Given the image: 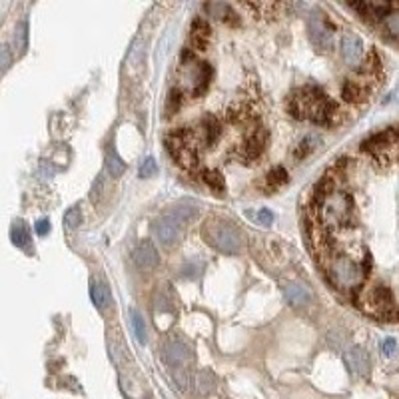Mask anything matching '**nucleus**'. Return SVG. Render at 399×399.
<instances>
[{
    "label": "nucleus",
    "instance_id": "9",
    "mask_svg": "<svg viewBox=\"0 0 399 399\" xmlns=\"http://www.w3.org/2000/svg\"><path fill=\"white\" fill-rule=\"evenodd\" d=\"M366 307L373 314L387 316L393 309V294L387 286H373L366 294Z\"/></svg>",
    "mask_w": 399,
    "mask_h": 399
},
{
    "label": "nucleus",
    "instance_id": "13",
    "mask_svg": "<svg viewBox=\"0 0 399 399\" xmlns=\"http://www.w3.org/2000/svg\"><path fill=\"white\" fill-rule=\"evenodd\" d=\"M341 56L350 66H357L364 60V42L355 34H346L341 40Z\"/></svg>",
    "mask_w": 399,
    "mask_h": 399
},
{
    "label": "nucleus",
    "instance_id": "5",
    "mask_svg": "<svg viewBox=\"0 0 399 399\" xmlns=\"http://www.w3.org/2000/svg\"><path fill=\"white\" fill-rule=\"evenodd\" d=\"M202 234H204L207 244L222 254L234 255L241 252V244H244L241 234L238 232V228H234L230 223L220 222V220H207L204 223Z\"/></svg>",
    "mask_w": 399,
    "mask_h": 399
},
{
    "label": "nucleus",
    "instance_id": "14",
    "mask_svg": "<svg viewBox=\"0 0 399 399\" xmlns=\"http://www.w3.org/2000/svg\"><path fill=\"white\" fill-rule=\"evenodd\" d=\"M396 142V136L391 130H385V132H380V134H373L371 138H367L364 142V148L367 152H371L373 156H383L391 146Z\"/></svg>",
    "mask_w": 399,
    "mask_h": 399
},
{
    "label": "nucleus",
    "instance_id": "4",
    "mask_svg": "<svg viewBox=\"0 0 399 399\" xmlns=\"http://www.w3.org/2000/svg\"><path fill=\"white\" fill-rule=\"evenodd\" d=\"M162 359L172 371L176 385L186 391L190 387V366L194 359L190 346L180 337H168L162 346Z\"/></svg>",
    "mask_w": 399,
    "mask_h": 399
},
{
    "label": "nucleus",
    "instance_id": "22",
    "mask_svg": "<svg viewBox=\"0 0 399 399\" xmlns=\"http://www.w3.org/2000/svg\"><path fill=\"white\" fill-rule=\"evenodd\" d=\"M286 182H287L286 168L275 166L273 170H270V174L266 176V190H278V188H282Z\"/></svg>",
    "mask_w": 399,
    "mask_h": 399
},
{
    "label": "nucleus",
    "instance_id": "8",
    "mask_svg": "<svg viewBox=\"0 0 399 399\" xmlns=\"http://www.w3.org/2000/svg\"><path fill=\"white\" fill-rule=\"evenodd\" d=\"M266 146H268V132H266L264 128L257 126L248 134V138H246V140L241 142V146L236 150V156L239 158V162L250 164V162H255V160L264 154Z\"/></svg>",
    "mask_w": 399,
    "mask_h": 399
},
{
    "label": "nucleus",
    "instance_id": "7",
    "mask_svg": "<svg viewBox=\"0 0 399 399\" xmlns=\"http://www.w3.org/2000/svg\"><path fill=\"white\" fill-rule=\"evenodd\" d=\"M184 228L186 226H182V223L178 222L176 218H172L168 212L166 214H162L158 220L154 222V234H156V239L160 241V246H164V248H176L182 238H184Z\"/></svg>",
    "mask_w": 399,
    "mask_h": 399
},
{
    "label": "nucleus",
    "instance_id": "28",
    "mask_svg": "<svg viewBox=\"0 0 399 399\" xmlns=\"http://www.w3.org/2000/svg\"><path fill=\"white\" fill-rule=\"evenodd\" d=\"M80 223H82V214H80V207H70L64 216V226L66 230H76Z\"/></svg>",
    "mask_w": 399,
    "mask_h": 399
},
{
    "label": "nucleus",
    "instance_id": "1",
    "mask_svg": "<svg viewBox=\"0 0 399 399\" xmlns=\"http://www.w3.org/2000/svg\"><path fill=\"white\" fill-rule=\"evenodd\" d=\"M287 110L294 118H309L316 124L334 126L341 120V112L334 100L319 90L318 86H303L298 92L289 96Z\"/></svg>",
    "mask_w": 399,
    "mask_h": 399
},
{
    "label": "nucleus",
    "instance_id": "18",
    "mask_svg": "<svg viewBox=\"0 0 399 399\" xmlns=\"http://www.w3.org/2000/svg\"><path fill=\"white\" fill-rule=\"evenodd\" d=\"M104 162H106V170H108V174L114 178V180H118L120 176L126 172V164H124V160L122 156L116 152V148L114 146H106V156H104Z\"/></svg>",
    "mask_w": 399,
    "mask_h": 399
},
{
    "label": "nucleus",
    "instance_id": "24",
    "mask_svg": "<svg viewBox=\"0 0 399 399\" xmlns=\"http://www.w3.org/2000/svg\"><path fill=\"white\" fill-rule=\"evenodd\" d=\"M206 10L210 12V16L218 18V20H223V22H230L232 18L230 16H236L232 12V6L223 4V2H212V4H206Z\"/></svg>",
    "mask_w": 399,
    "mask_h": 399
},
{
    "label": "nucleus",
    "instance_id": "16",
    "mask_svg": "<svg viewBox=\"0 0 399 399\" xmlns=\"http://www.w3.org/2000/svg\"><path fill=\"white\" fill-rule=\"evenodd\" d=\"M168 214H170L172 218H176L182 226H188V223H192L198 218V204L192 202V200H182V202H178L176 206L170 207Z\"/></svg>",
    "mask_w": 399,
    "mask_h": 399
},
{
    "label": "nucleus",
    "instance_id": "32",
    "mask_svg": "<svg viewBox=\"0 0 399 399\" xmlns=\"http://www.w3.org/2000/svg\"><path fill=\"white\" fill-rule=\"evenodd\" d=\"M396 350H398V343H396V339H383L382 341V351L383 355H393L396 353Z\"/></svg>",
    "mask_w": 399,
    "mask_h": 399
},
{
    "label": "nucleus",
    "instance_id": "6",
    "mask_svg": "<svg viewBox=\"0 0 399 399\" xmlns=\"http://www.w3.org/2000/svg\"><path fill=\"white\" fill-rule=\"evenodd\" d=\"M166 142H168V148H170V152L174 154V158L184 166V168H192V166H196V144L192 140V134L190 130H176L172 132L168 138H166Z\"/></svg>",
    "mask_w": 399,
    "mask_h": 399
},
{
    "label": "nucleus",
    "instance_id": "29",
    "mask_svg": "<svg viewBox=\"0 0 399 399\" xmlns=\"http://www.w3.org/2000/svg\"><path fill=\"white\" fill-rule=\"evenodd\" d=\"M180 102H182V92L176 88V90H172V92L168 94V104H166L168 114H176V110L180 108Z\"/></svg>",
    "mask_w": 399,
    "mask_h": 399
},
{
    "label": "nucleus",
    "instance_id": "12",
    "mask_svg": "<svg viewBox=\"0 0 399 399\" xmlns=\"http://www.w3.org/2000/svg\"><path fill=\"white\" fill-rule=\"evenodd\" d=\"M343 359H346L348 369H350L355 377H366L367 373H369L371 362H369V355H367V351L364 350V348H359V346L350 348V350L346 351Z\"/></svg>",
    "mask_w": 399,
    "mask_h": 399
},
{
    "label": "nucleus",
    "instance_id": "31",
    "mask_svg": "<svg viewBox=\"0 0 399 399\" xmlns=\"http://www.w3.org/2000/svg\"><path fill=\"white\" fill-rule=\"evenodd\" d=\"M12 64V52L6 44H0V72L6 70Z\"/></svg>",
    "mask_w": 399,
    "mask_h": 399
},
{
    "label": "nucleus",
    "instance_id": "33",
    "mask_svg": "<svg viewBox=\"0 0 399 399\" xmlns=\"http://www.w3.org/2000/svg\"><path fill=\"white\" fill-rule=\"evenodd\" d=\"M257 222L262 223V226H270V223L273 222V214H271L270 210H266V207L260 210V212H257Z\"/></svg>",
    "mask_w": 399,
    "mask_h": 399
},
{
    "label": "nucleus",
    "instance_id": "27",
    "mask_svg": "<svg viewBox=\"0 0 399 399\" xmlns=\"http://www.w3.org/2000/svg\"><path fill=\"white\" fill-rule=\"evenodd\" d=\"M10 236H12V239H15L16 246H24V244H28V239H31V236H28V230H26V226H24L22 222H16L15 226H12Z\"/></svg>",
    "mask_w": 399,
    "mask_h": 399
},
{
    "label": "nucleus",
    "instance_id": "30",
    "mask_svg": "<svg viewBox=\"0 0 399 399\" xmlns=\"http://www.w3.org/2000/svg\"><path fill=\"white\" fill-rule=\"evenodd\" d=\"M156 170H158L156 162H154L152 156H148V158L142 162V166H140V176H142V178H150V176L156 174Z\"/></svg>",
    "mask_w": 399,
    "mask_h": 399
},
{
    "label": "nucleus",
    "instance_id": "15",
    "mask_svg": "<svg viewBox=\"0 0 399 399\" xmlns=\"http://www.w3.org/2000/svg\"><path fill=\"white\" fill-rule=\"evenodd\" d=\"M212 31L204 18H196L190 26V42L194 50H206Z\"/></svg>",
    "mask_w": 399,
    "mask_h": 399
},
{
    "label": "nucleus",
    "instance_id": "34",
    "mask_svg": "<svg viewBox=\"0 0 399 399\" xmlns=\"http://www.w3.org/2000/svg\"><path fill=\"white\" fill-rule=\"evenodd\" d=\"M48 232H50V222H48L46 218H44V220H38V222H36V234H38V236H46Z\"/></svg>",
    "mask_w": 399,
    "mask_h": 399
},
{
    "label": "nucleus",
    "instance_id": "26",
    "mask_svg": "<svg viewBox=\"0 0 399 399\" xmlns=\"http://www.w3.org/2000/svg\"><path fill=\"white\" fill-rule=\"evenodd\" d=\"M383 26L393 38H399V10H391L389 15L383 18Z\"/></svg>",
    "mask_w": 399,
    "mask_h": 399
},
{
    "label": "nucleus",
    "instance_id": "23",
    "mask_svg": "<svg viewBox=\"0 0 399 399\" xmlns=\"http://www.w3.org/2000/svg\"><path fill=\"white\" fill-rule=\"evenodd\" d=\"M319 138L318 136H305L302 142L298 144V148L294 150V158L296 160H303L305 156H309L314 150H316V146H318Z\"/></svg>",
    "mask_w": 399,
    "mask_h": 399
},
{
    "label": "nucleus",
    "instance_id": "19",
    "mask_svg": "<svg viewBox=\"0 0 399 399\" xmlns=\"http://www.w3.org/2000/svg\"><path fill=\"white\" fill-rule=\"evenodd\" d=\"M341 94L348 102H362L366 98V88L357 80H348L341 88Z\"/></svg>",
    "mask_w": 399,
    "mask_h": 399
},
{
    "label": "nucleus",
    "instance_id": "2",
    "mask_svg": "<svg viewBox=\"0 0 399 399\" xmlns=\"http://www.w3.org/2000/svg\"><path fill=\"white\" fill-rule=\"evenodd\" d=\"M316 218L325 228H346L355 218V204L348 192L328 190L318 194Z\"/></svg>",
    "mask_w": 399,
    "mask_h": 399
},
{
    "label": "nucleus",
    "instance_id": "20",
    "mask_svg": "<svg viewBox=\"0 0 399 399\" xmlns=\"http://www.w3.org/2000/svg\"><path fill=\"white\" fill-rule=\"evenodd\" d=\"M202 180H204V184H206L207 188L214 192V194H220V196H222L223 192H226V180H223V176L220 174L218 170H204Z\"/></svg>",
    "mask_w": 399,
    "mask_h": 399
},
{
    "label": "nucleus",
    "instance_id": "17",
    "mask_svg": "<svg viewBox=\"0 0 399 399\" xmlns=\"http://www.w3.org/2000/svg\"><path fill=\"white\" fill-rule=\"evenodd\" d=\"M284 296H286L287 302L291 303V305H298V307L307 305V303L312 302V294H309L307 287L300 284V282H286Z\"/></svg>",
    "mask_w": 399,
    "mask_h": 399
},
{
    "label": "nucleus",
    "instance_id": "25",
    "mask_svg": "<svg viewBox=\"0 0 399 399\" xmlns=\"http://www.w3.org/2000/svg\"><path fill=\"white\" fill-rule=\"evenodd\" d=\"M90 298H92V302L98 309H102L106 302H108V287L104 286V284H100V282H92L90 284Z\"/></svg>",
    "mask_w": 399,
    "mask_h": 399
},
{
    "label": "nucleus",
    "instance_id": "11",
    "mask_svg": "<svg viewBox=\"0 0 399 399\" xmlns=\"http://www.w3.org/2000/svg\"><path fill=\"white\" fill-rule=\"evenodd\" d=\"M309 40L314 42V46L319 48L321 52H328L334 46V32L330 31V26L325 24L323 18L314 16L309 20Z\"/></svg>",
    "mask_w": 399,
    "mask_h": 399
},
{
    "label": "nucleus",
    "instance_id": "10",
    "mask_svg": "<svg viewBox=\"0 0 399 399\" xmlns=\"http://www.w3.org/2000/svg\"><path fill=\"white\" fill-rule=\"evenodd\" d=\"M132 262L140 270H154L160 264L158 248L154 246L152 239H142L134 250H132Z\"/></svg>",
    "mask_w": 399,
    "mask_h": 399
},
{
    "label": "nucleus",
    "instance_id": "21",
    "mask_svg": "<svg viewBox=\"0 0 399 399\" xmlns=\"http://www.w3.org/2000/svg\"><path fill=\"white\" fill-rule=\"evenodd\" d=\"M130 323H132V332L136 335V339L140 343H146L148 334H146V321H144L142 314L138 309H130Z\"/></svg>",
    "mask_w": 399,
    "mask_h": 399
},
{
    "label": "nucleus",
    "instance_id": "3",
    "mask_svg": "<svg viewBox=\"0 0 399 399\" xmlns=\"http://www.w3.org/2000/svg\"><path fill=\"white\" fill-rule=\"evenodd\" d=\"M323 266L330 282L341 291H353L366 282V266L350 254H328Z\"/></svg>",
    "mask_w": 399,
    "mask_h": 399
}]
</instances>
